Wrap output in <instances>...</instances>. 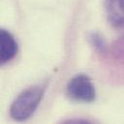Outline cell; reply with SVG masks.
I'll return each mask as SVG.
<instances>
[{"label":"cell","mask_w":124,"mask_h":124,"mask_svg":"<svg viewBox=\"0 0 124 124\" xmlns=\"http://www.w3.org/2000/svg\"><path fill=\"white\" fill-rule=\"evenodd\" d=\"M44 91L45 88L42 85H35L21 92L11 106V117L16 121L28 119L40 104Z\"/></svg>","instance_id":"6da1fadb"},{"label":"cell","mask_w":124,"mask_h":124,"mask_svg":"<svg viewBox=\"0 0 124 124\" xmlns=\"http://www.w3.org/2000/svg\"><path fill=\"white\" fill-rule=\"evenodd\" d=\"M66 92L70 99L82 103H90L94 101L96 96L92 81L87 76L81 74L74 77L69 81Z\"/></svg>","instance_id":"7a4b0ae2"},{"label":"cell","mask_w":124,"mask_h":124,"mask_svg":"<svg viewBox=\"0 0 124 124\" xmlns=\"http://www.w3.org/2000/svg\"><path fill=\"white\" fill-rule=\"evenodd\" d=\"M89 38H90L91 45H92L98 51L104 52V51L106 50V44H105V41H104V39H103L99 34H97V33H92Z\"/></svg>","instance_id":"5b68a950"},{"label":"cell","mask_w":124,"mask_h":124,"mask_svg":"<svg viewBox=\"0 0 124 124\" xmlns=\"http://www.w3.org/2000/svg\"><path fill=\"white\" fill-rule=\"evenodd\" d=\"M105 7L108 22L114 27H123L124 0H106Z\"/></svg>","instance_id":"3957f363"},{"label":"cell","mask_w":124,"mask_h":124,"mask_svg":"<svg viewBox=\"0 0 124 124\" xmlns=\"http://www.w3.org/2000/svg\"><path fill=\"white\" fill-rule=\"evenodd\" d=\"M1 42V63L5 64L11 61L17 52V44L11 33L5 29H1L0 32Z\"/></svg>","instance_id":"277c9868"},{"label":"cell","mask_w":124,"mask_h":124,"mask_svg":"<svg viewBox=\"0 0 124 124\" xmlns=\"http://www.w3.org/2000/svg\"><path fill=\"white\" fill-rule=\"evenodd\" d=\"M113 54L116 56V58L124 61V37L113 46Z\"/></svg>","instance_id":"8992f818"}]
</instances>
